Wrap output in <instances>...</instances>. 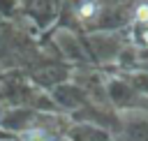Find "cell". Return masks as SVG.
<instances>
[{
	"label": "cell",
	"instance_id": "6da1fadb",
	"mask_svg": "<svg viewBox=\"0 0 148 141\" xmlns=\"http://www.w3.org/2000/svg\"><path fill=\"white\" fill-rule=\"evenodd\" d=\"M23 141H58L56 136H51V134H46L44 129H39V127H35V129H28V132H23V136H21Z\"/></svg>",
	"mask_w": 148,
	"mask_h": 141
},
{
	"label": "cell",
	"instance_id": "7a4b0ae2",
	"mask_svg": "<svg viewBox=\"0 0 148 141\" xmlns=\"http://www.w3.org/2000/svg\"><path fill=\"white\" fill-rule=\"evenodd\" d=\"M136 21L139 23H148V5H141L136 9Z\"/></svg>",
	"mask_w": 148,
	"mask_h": 141
},
{
	"label": "cell",
	"instance_id": "3957f363",
	"mask_svg": "<svg viewBox=\"0 0 148 141\" xmlns=\"http://www.w3.org/2000/svg\"><path fill=\"white\" fill-rule=\"evenodd\" d=\"M92 12H95V5H92V2H86V5H81V9H79V16H83V18H86V16H90Z\"/></svg>",
	"mask_w": 148,
	"mask_h": 141
},
{
	"label": "cell",
	"instance_id": "277c9868",
	"mask_svg": "<svg viewBox=\"0 0 148 141\" xmlns=\"http://www.w3.org/2000/svg\"><path fill=\"white\" fill-rule=\"evenodd\" d=\"M0 118H2V111H0Z\"/></svg>",
	"mask_w": 148,
	"mask_h": 141
}]
</instances>
